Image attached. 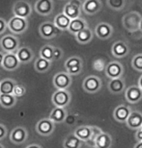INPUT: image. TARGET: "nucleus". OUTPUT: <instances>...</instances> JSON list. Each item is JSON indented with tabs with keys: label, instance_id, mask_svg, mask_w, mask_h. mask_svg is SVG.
<instances>
[{
	"label": "nucleus",
	"instance_id": "obj_1",
	"mask_svg": "<svg viewBox=\"0 0 142 148\" xmlns=\"http://www.w3.org/2000/svg\"><path fill=\"white\" fill-rule=\"evenodd\" d=\"M142 16L138 12L132 11L126 14L122 18V24L124 28L129 32H136L139 30Z\"/></svg>",
	"mask_w": 142,
	"mask_h": 148
},
{
	"label": "nucleus",
	"instance_id": "obj_2",
	"mask_svg": "<svg viewBox=\"0 0 142 148\" xmlns=\"http://www.w3.org/2000/svg\"><path fill=\"white\" fill-rule=\"evenodd\" d=\"M29 22L27 18H23L17 16L11 17L8 21V29L14 35H21L28 29Z\"/></svg>",
	"mask_w": 142,
	"mask_h": 148
},
{
	"label": "nucleus",
	"instance_id": "obj_3",
	"mask_svg": "<svg viewBox=\"0 0 142 148\" xmlns=\"http://www.w3.org/2000/svg\"><path fill=\"white\" fill-rule=\"evenodd\" d=\"M64 66L66 69V71L71 76L79 75L83 69V61L78 56H72L68 58L64 64Z\"/></svg>",
	"mask_w": 142,
	"mask_h": 148
},
{
	"label": "nucleus",
	"instance_id": "obj_4",
	"mask_svg": "<svg viewBox=\"0 0 142 148\" xmlns=\"http://www.w3.org/2000/svg\"><path fill=\"white\" fill-rule=\"evenodd\" d=\"M72 101V94L68 90H57L51 96V102L55 107L66 108Z\"/></svg>",
	"mask_w": 142,
	"mask_h": 148
},
{
	"label": "nucleus",
	"instance_id": "obj_5",
	"mask_svg": "<svg viewBox=\"0 0 142 148\" xmlns=\"http://www.w3.org/2000/svg\"><path fill=\"white\" fill-rule=\"evenodd\" d=\"M103 82L100 77L96 75H89L82 82V88L88 93H97L102 90Z\"/></svg>",
	"mask_w": 142,
	"mask_h": 148
},
{
	"label": "nucleus",
	"instance_id": "obj_6",
	"mask_svg": "<svg viewBox=\"0 0 142 148\" xmlns=\"http://www.w3.org/2000/svg\"><path fill=\"white\" fill-rule=\"evenodd\" d=\"M0 46L6 53H16L20 47L19 40L14 35H6L0 40Z\"/></svg>",
	"mask_w": 142,
	"mask_h": 148
},
{
	"label": "nucleus",
	"instance_id": "obj_7",
	"mask_svg": "<svg viewBox=\"0 0 142 148\" xmlns=\"http://www.w3.org/2000/svg\"><path fill=\"white\" fill-rule=\"evenodd\" d=\"M61 30L56 27V25L54 24V22L51 21H46L43 22L39 27V33L41 35V37L46 40H51L57 36H59V34L61 33Z\"/></svg>",
	"mask_w": 142,
	"mask_h": 148
},
{
	"label": "nucleus",
	"instance_id": "obj_8",
	"mask_svg": "<svg viewBox=\"0 0 142 148\" xmlns=\"http://www.w3.org/2000/svg\"><path fill=\"white\" fill-rule=\"evenodd\" d=\"M52 83L56 90H68L72 85L73 79L67 71H61L55 74Z\"/></svg>",
	"mask_w": 142,
	"mask_h": 148
},
{
	"label": "nucleus",
	"instance_id": "obj_9",
	"mask_svg": "<svg viewBox=\"0 0 142 148\" xmlns=\"http://www.w3.org/2000/svg\"><path fill=\"white\" fill-rule=\"evenodd\" d=\"M63 13L71 19L80 17L82 13V3L79 0H72L64 6Z\"/></svg>",
	"mask_w": 142,
	"mask_h": 148
},
{
	"label": "nucleus",
	"instance_id": "obj_10",
	"mask_svg": "<svg viewBox=\"0 0 142 148\" xmlns=\"http://www.w3.org/2000/svg\"><path fill=\"white\" fill-rule=\"evenodd\" d=\"M105 73L107 78L109 79H115V78H121L123 77L125 73L123 64L118 61H112L110 63L106 64Z\"/></svg>",
	"mask_w": 142,
	"mask_h": 148
},
{
	"label": "nucleus",
	"instance_id": "obj_11",
	"mask_svg": "<svg viewBox=\"0 0 142 148\" xmlns=\"http://www.w3.org/2000/svg\"><path fill=\"white\" fill-rule=\"evenodd\" d=\"M13 13L14 16L28 18L32 14L31 4L25 0H19L13 6Z\"/></svg>",
	"mask_w": 142,
	"mask_h": 148
},
{
	"label": "nucleus",
	"instance_id": "obj_12",
	"mask_svg": "<svg viewBox=\"0 0 142 148\" xmlns=\"http://www.w3.org/2000/svg\"><path fill=\"white\" fill-rule=\"evenodd\" d=\"M55 130V123L50 118H43L36 124V131L40 136L49 137Z\"/></svg>",
	"mask_w": 142,
	"mask_h": 148
},
{
	"label": "nucleus",
	"instance_id": "obj_13",
	"mask_svg": "<svg viewBox=\"0 0 142 148\" xmlns=\"http://www.w3.org/2000/svg\"><path fill=\"white\" fill-rule=\"evenodd\" d=\"M125 97L130 104H137L142 100V90L139 86H130L125 90Z\"/></svg>",
	"mask_w": 142,
	"mask_h": 148
},
{
	"label": "nucleus",
	"instance_id": "obj_14",
	"mask_svg": "<svg viewBox=\"0 0 142 148\" xmlns=\"http://www.w3.org/2000/svg\"><path fill=\"white\" fill-rule=\"evenodd\" d=\"M28 138V132L24 127L17 126L13 129V131L10 134V140L14 144L19 145V144L24 143Z\"/></svg>",
	"mask_w": 142,
	"mask_h": 148
},
{
	"label": "nucleus",
	"instance_id": "obj_15",
	"mask_svg": "<svg viewBox=\"0 0 142 148\" xmlns=\"http://www.w3.org/2000/svg\"><path fill=\"white\" fill-rule=\"evenodd\" d=\"M34 9L41 16H49L54 10V3L52 0H37Z\"/></svg>",
	"mask_w": 142,
	"mask_h": 148
},
{
	"label": "nucleus",
	"instance_id": "obj_16",
	"mask_svg": "<svg viewBox=\"0 0 142 148\" xmlns=\"http://www.w3.org/2000/svg\"><path fill=\"white\" fill-rule=\"evenodd\" d=\"M20 61L19 60L16 53H5L4 60H3L2 67L8 71H14L20 66Z\"/></svg>",
	"mask_w": 142,
	"mask_h": 148
},
{
	"label": "nucleus",
	"instance_id": "obj_17",
	"mask_svg": "<svg viewBox=\"0 0 142 148\" xmlns=\"http://www.w3.org/2000/svg\"><path fill=\"white\" fill-rule=\"evenodd\" d=\"M130 53V47L128 43L123 40H117L112 44L111 54L117 59H123L127 57Z\"/></svg>",
	"mask_w": 142,
	"mask_h": 148
},
{
	"label": "nucleus",
	"instance_id": "obj_18",
	"mask_svg": "<svg viewBox=\"0 0 142 148\" xmlns=\"http://www.w3.org/2000/svg\"><path fill=\"white\" fill-rule=\"evenodd\" d=\"M132 110L125 104L118 105L113 111V118L120 123H126Z\"/></svg>",
	"mask_w": 142,
	"mask_h": 148
},
{
	"label": "nucleus",
	"instance_id": "obj_19",
	"mask_svg": "<svg viewBox=\"0 0 142 148\" xmlns=\"http://www.w3.org/2000/svg\"><path fill=\"white\" fill-rule=\"evenodd\" d=\"M95 36L100 40H107L113 34V27L109 23L100 22L95 27Z\"/></svg>",
	"mask_w": 142,
	"mask_h": 148
},
{
	"label": "nucleus",
	"instance_id": "obj_20",
	"mask_svg": "<svg viewBox=\"0 0 142 148\" xmlns=\"http://www.w3.org/2000/svg\"><path fill=\"white\" fill-rule=\"evenodd\" d=\"M102 8L103 4L100 0H85L82 3V12L88 16H93L99 13Z\"/></svg>",
	"mask_w": 142,
	"mask_h": 148
},
{
	"label": "nucleus",
	"instance_id": "obj_21",
	"mask_svg": "<svg viewBox=\"0 0 142 148\" xmlns=\"http://www.w3.org/2000/svg\"><path fill=\"white\" fill-rule=\"evenodd\" d=\"M93 133H94V126L82 125V126L78 127V128H76L73 134H75L79 140H81L83 141V143H89L93 137Z\"/></svg>",
	"mask_w": 142,
	"mask_h": 148
},
{
	"label": "nucleus",
	"instance_id": "obj_22",
	"mask_svg": "<svg viewBox=\"0 0 142 148\" xmlns=\"http://www.w3.org/2000/svg\"><path fill=\"white\" fill-rule=\"evenodd\" d=\"M107 88L112 94H121L126 90V82L123 77L115 79H109Z\"/></svg>",
	"mask_w": 142,
	"mask_h": 148
},
{
	"label": "nucleus",
	"instance_id": "obj_23",
	"mask_svg": "<svg viewBox=\"0 0 142 148\" xmlns=\"http://www.w3.org/2000/svg\"><path fill=\"white\" fill-rule=\"evenodd\" d=\"M126 126L131 130H137L142 127V112L139 111H132L126 122Z\"/></svg>",
	"mask_w": 142,
	"mask_h": 148
},
{
	"label": "nucleus",
	"instance_id": "obj_24",
	"mask_svg": "<svg viewBox=\"0 0 142 148\" xmlns=\"http://www.w3.org/2000/svg\"><path fill=\"white\" fill-rule=\"evenodd\" d=\"M88 27H89V26H88V22L80 16V17H78V18L72 19L68 31L72 35H73V36H76V35L79 33L80 31L84 30L85 28H88Z\"/></svg>",
	"mask_w": 142,
	"mask_h": 148
},
{
	"label": "nucleus",
	"instance_id": "obj_25",
	"mask_svg": "<svg viewBox=\"0 0 142 148\" xmlns=\"http://www.w3.org/2000/svg\"><path fill=\"white\" fill-rule=\"evenodd\" d=\"M112 137L108 133L102 132L94 141L95 148H111Z\"/></svg>",
	"mask_w": 142,
	"mask_h": 148
},
{
	"label": "nucleus",
	"instance_id": "obj_26",
	"mask_svg": "<svg viewBox=\"0 0 142 148\" xmlns=\"http://www.w3.org/2000/svg\"><path fill=\"white\" fill-rule=\"evenodd\" d=\"M16 54L19 58L21 64H28L34 58V52L28 46H21L16 52Z\"/></svg>",
	"mask_w": 142,
	"mask_h": 148
},
{
	"label": "nucleus",
	"instance_id": "obj_27",
	"mask_svg": "<svg viewBox=\"0 0 142 148\" xmlns=\"http://www.w3.org/2000/svg\"><path fill=\"white\" fill-rule=\"evenodd\" d=\"M68 115V112L66 108H60V107H54L52 111L50 112L49 118L54 123H63L66 120V117Z\"/></svg>",
	"mask_w": 142,
	"mask_h": 148
},
{
	"label": "nucleus",
	"instance_id": "obj_28",
	"mask_svg": "<svg viewBox=\"0 0 142 148\" xmlns=\"http://www.w3.org/2000/svg\"><path fill=\"white\" fill-rule=\"evenodd\" d=\"M94 35H95L94 32L88 27V28H85L84 30L80 31L79 33H78L75 37H76V41H78V43L88 44L92 41L93 38H94Z\"/></svg>",
	"mask_w": 142,
	"mask_h": 148
},
{
	"label": "nucleus",
	"instance_id": "obj_29",
	"mask_svg": "<svg viewBox=\"0 0 142 148\" xmlns=\"http://www.w3.org/2000/svg\"><path fill=\"white\" fill-rule=\"evenodd\" d=\"M71 21H72V19H71L69 16H67L64 13L58 14L57 16L54 17V20H53V22H54V24L56 25V27L58 29H60L61 31L68 30Z\"/></svg>",
	"mask_w": 142,
	"mask_h": 148
},
{
	"label": "nucleus",
	"instance_id": "obj_30",
	"mask_svg": "<svg viewBox=\"0 0 142 148\" xmlns=\"http://www.w3.org/2000/svg\"><path fill=\"white\" fill-rule=\"evenodd\" d=\"M82 144H83V141L79 140L73 133L68 135L63 141L64 148H81Z\"/></svg>",
	"mask_w": 142,
	"mask_h": 148
},
{
	"label": "nucleus",
	"instance_id": "obj_31",
	"mask_svg": "<svg viewBox=\"0 0 142 148\" xmlns=\"http://www.w3.org/2000/svg\"><path fill=\"white\" fill-rule=\"evenodd\" d=\"M17 83L13 79H3L0 81V93L13 94Z\"/></svg>",
	"mask_w": 142,
	"mask_h": 148
},
{
	"label": "nucleus",
	"instance_id": "obj_32",
	"mask_svg": "<svg viewBox=\"0 0 142 148\" xmlns=\"http://www.w3.org/2000/svg\"><path fill=\"white\" fill-rule=\"evenodd\" d=\"M35 69L39 73H45L48 71L51 67V62L48 60H46L42 57H39L35 62Z\"/></svg>",
	"mask_w": 142,
	"mask_h": 148
},
{
	"label": "nucleus",
	"instance_id": "obj_33",
	"mask_svg": "<svg viewBox=\"0 0 142 148\" xmlns=\"http://www.w3.org/2000/svg\"><path fill=\"white\" fill-rule=\"evenodd\" d=\"M17 103V97L14 94H2L0 93V105L3 108H13Z\"/></svg>",
	"mask_w": 142,
	"mask_h": 148
},
{
	"label": "nucleus",
	"instance_id": "obj_34",
	"mask_svg": "<svg viewBox=\"0 0 142 148\" xmlns=\"http://www.w3.org/2000/svg\"><path fill=\"white\" fill-rule=\"evenodd\" d=\"M53 52H54V46L46 44V45H44L42 48H41L40 57L52 62L53 61Z\"/></svg>",
	"mask_w": 142,
	"mask_h": 148
},
{
	"label": "nucleus",
	"instance_id": "obj_35",
	"mask_svg": "<svg viewBox=\"0 0 142 148\" xmlns=\"http://www.w3.org/2000/svg\"><path fill=\"white\" fill-rule=\"evenodd\" d=\"M126 0H106V5L113 11H122L126 6Z\"/></svg>",
	"mask_w": 142,
	"mask_h": 148
},
{
	"label": "nucleus",
	"instance_id": "obj_36",
	"mask_svg": "<svg viewBox=\"0 0 142 148\" xmlns=\"http://www.w3.org/2000/svg\"><path fill=\"white\" fill-rule=\"evenodd\" d=\"M132 66L134 70L142 73V54H136L132 60Z\"/></svg>",
	"mask_w": 142,
	"mask_h": 148
},
{
	"label": "nucleus",
	"instance_id": "obj_37",
	"mask_svg": "<svg viewBox=\"0 0 142 148\" xmlns=\"http://www.w3.org/2000/svg\"><path fill=\"white\" fill-rule=\"evenodd\" d=\"M92 66H93V69H94V70H96V71H98V72L105 71V67H106L105 61L103 60V59L98 58V59H96V60H94V61H93Z\"/></svg>",
	"mask_w": 142,
	"mask_h": 148
},
{
	"label": "nucleus",
	"instance_id": "obj_38",
	"mask_svg": "<svg viewBox=\"0 0 142 148\" xmlns=\"http://www.w3.org/2000/svg\"><path fill=\"white\" fill-rule=\"evenodd\" d=\"M25 93H26V88L24 86L21 84H17L14 88V92H13L14 96L19 98V97H22Z\"/></svg>",
	"mask_w": 142,
	"mask_h": 148
},
{
	"label": "nucleus",
	"instance_id": "obj_39",
	"mask_svg": "<svg viewBox=\"0 0 142 148\" xmlns=\"http://www.w3.org/2000/svg\"><path fill=\"white\" fill-rule=\"evenodd\" d=\"M64 55V52L60 47H54V52H53V61H58L62 59Z\"/></svg>",
	"mask_w": 142,
	"mask_h": 148
},
{
	"label": "nucleus",
	"instance_id": "obj_40",
	"mask_svg": "<svg viewBox=\"0 0 142 148\" xmlns=\"http://www.w3.org/2000/svg\"><path fill=\"white\" fill-rule=\"evenodd\" d=\"M76 122V114H68L67 117H66V120H65V123H66L67 125L72 126Z\"/></svg>",
	"mask_w": 142,
	"mask_h": 148
},
{
	"label": "nucleus",
	"instance_id": "obj_41",
	"mask_svg": "<svg viewBox=\"0 0 142 148\" xmlns=\"http://www.w3.org/2000/svg\"><path fill=\"white\" fill-rule=\"evenodd\" d=\"M6 29H8V21L0 17V35L4 34Z\"/></svg>",
	"mask_w": 142,
	"mask_h": 148
},
{
	"label": "nucleus",
	"instance_id": "obj_42",
	"mask_svg": "<svg viewBox=\"0 0 142 148\" xmlns=\"http://www.w3.org/2000/svg\"><path fill=\"white\" fill-rule=\"evenodd\" d=\"M8 134V130H7V127H6L4 124H1L0 123V140H2Z\"/></svg>",
	"mask_w": 142,
	"mask_h": 148
},
{
	"label": "nucleus",
	"instance_id": "obj_43",
	"mask_svg": "<svg viewBox=\"0 0 142 148\" xmlns=\"http://www.w3.org/2000/svg\"><path fill=\"white\" fill-rule=\"evenodd\" d=\"M135 138H136L137 141L142 140V127L140 129H138L136 131V133H135Z\"/></svg>",
	"mask_w": 142,
	"mask_h": 148
},
{
	"label": "nucleus",
	"instance_id": "obj_44",
	"mask_svg": "<svg viewBox=\"0 0 142 148\" xmlns=\"http://www.w3.org/2000/svg\"><path fill=\"white\" fill-rule=\"evenodd\" d=\"M26 148H43L40 144H37V143H31L26 147Z\"/></svg>",
	"mask_w": 142,
	"mask_h": 148
},
{
	"label": "nucleus",
	"instance_id": "obj_45",
	"mask_svg": "<svg viewBox=\"0 0 142 148\" xmlns=\"http://www.w3.org/2000/svg\"><path fill=\"white\" fill-rule=\"evenodd\" d=\"M4 56H5V54H4V53L0 51V66H2V64H3V60H4Z\"/></svg>",
	"mask_w": 142,
	"mask_h": 148
},
{
	"label": "nucleus",
	"instance_id": "obj_46",
	"mask_svg": "<svg viewBox=\"0 0 142 148\" xmlns=\"http://www.w3.org/2000/svg\"><path fill=\"white\" fill-rule=\"evenodd\" d=\"M134 148H142V140L137 141V143H135V145L134 146Z\"/></svg>",
	"mask_w": 142,
	"mask_h": 148
},
{
	"label": "nucleus",
	"instance_id": "obj_47",
	"mask_svg": "<svg viewBox=\"0 0 142 148\" xmlns=\"http://www.w3.org/2000/svg\"><path fill=\"white\" fill-rule=\"evenodd\" d=\"M138 86H139V88L142 90V75L139 77V79H138Z\"/></svg>",
	"mask_w": 142,
	"mask_h": 148
},
{
	"label": "nucleus",
	"instance_id": "obj_48",
	"mask_svg": "<svg viewBox=\"0 0 142 148\" xmlns=\"http://www.w3.org/2000/svg\"><path fill=\"white\" fill-rule=\"evenodd\" d=\"M139 31L142 33V19H141V22H140V27H139Z\"/></svg>",
	"mask_w": 142,
	"mask_h": 148
},
{
	"label": "nucleus",
	"instance_id": "obj_49",
	"mask_svg": "<svg viewBox=\"0 0 142 148\" xmlns=\"http://www.w3.org/2000/svg\"><path fill=\"white\" fill-rule=\"evenodd\" d=\"M0 148H4V146H3L1 143H0Z\"/></svg>",
	"mask_w": 142,
	"mask_h": 148
}]
</instances>
